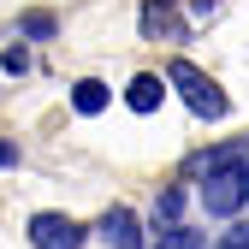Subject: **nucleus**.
Wrapping results in <instances>:
<instances>
[{
  "mask_svg": "<svg viewBox=\"0 0 249 249\" xmlns=\"http://www.w3.org/2000/svg\"><path fill=\"white\" fill-rule=\"evenodd\" d=\"M166 83L178 89V95H184V107H190L196 119H226V89L220 83H213L202 66H190V59H172V66H166Z\"/></svg>",
  "mask_w": 249,
  "mask_h": 249,
  "instance_id": "f257e3e1",
  "label": "nucleus"
},
{
  "mask_svg": "<svg viewBox=\"0 0 249 249\" xmlns=\"http://www.w3.org/2000/svg\"><path fill=\"white\" fill-rule=\"evenodd\" d=\"M83 226L71 213H30V243L36 249H83Z\"/></svg>",
  "mask_w": 249,
  "mask_h": 249,
  "instance_id": "f03ea898",
  "label": "nucleus"
},
{
  "mask_svg": "<svg viewBox=\"0 0 249 249\" xmlns=\"http://www.w3.org/2000/svg\"><path fill=\"white\" fill-rule=\"evenodd\" d=\"M249 202V184H243V166L237 172H213L208 184H202V208L213 213V220H226V213H237Z\"/></svg>",
  "mask_w": 249,
  "mask_h": 249,
  "instance_id": "7ed1b4c3",
  "label": "nucleus"
},
{
  "mask_svg": "<svg viewBox=\"0 0 249 249\" xmlns=\"http://www.w3.org/2000/svg\"><path fill=\"white\" fill-rule=\"evenodd\" d=\"M237 166H249V142H226V148H202V154H190V160H184V172H190V178H213V172H237Z\"/></svg>",
  "mask_w": 249,
  "mask_h": 249,
  "instance_id": "20e7f679",
  "label": "nucleus"
},
{
  "mask_svg": "<svg viewBox=\"0 0 249 249\" xmlns=\"http://www.w3.org/2000/svg\"><path fill=\"white\" fill-rule=\"evenodd\" d=\"M142 36L148 42H184V18L172 0H148L142 6Z\"/></svg>",
  "mask_w": 249,
  "mask_h": 249,
  "instance_id": "39448f33",
  "label": "nucleus"
},
{
  "mask_svg": "<svg viewBox=\"0 0 249 249\" xmlns=\"http://www.w3.org/2000/svg\"><path fill=\"white\" fill-rule=\"evenodd\" d=\"M95 237H101L107 249H137V243H142L137 213H131V208H107V213H101V226H95Z\"/></svg>",
  "mask_w": 249,
  "mask_h": 249,
  "instance_id": "423d86ee",
  "label": "nucleus"
},
{
  "mask_svg": "<svg viewBox=\"0 0 249 249\" xmlns=\"http://www.w3.org/2000/svg\"><path fill=\"white\" fill-rule=\"evenodd\" d=\"M166 89H172L166 77H154V71H137L131 83H124V107H131V113H154Z\"/></svg>",
  "mask_w": 249,
  "mask_h": 249,
  "instance_id": "0eeeda50",
  "label": "nucleus"
},
{
  "mask_svg": "<svg viewBox=\"0 0 249 249\" xmlns=\"http://www.w3.org/2000/svg\"><path fill=\"white\" fill-rule=\"evenodd\" d=\"M107 101H113V95H107V83H101V77H77V83H71V107H77L83 119H95Z\"/></svg>",
  "mask_w": 249,
  "mask_h": 249,
  "instance_id": "6e6552de",
  "label": "nucleus"
},
{
  "mask_svg": "<svg viewBox=\"0 0 249 249\" xmlns=\"http://www.w3.org/2000/svg\"><path fill=\"white\" fill-rule=\"evenodd\" d=\"M184 202H190V190H184V184H166V190H160V202H154V220L172 231V226H178V213H184Z\"/></svg>",
  "mask_w": 249,
  "mask_h": 249,
  "instance_id": "1a4fd4ad",
  "label": "nucleus"
},
{
  "mask_svg": "<svg viewBox=\"0 0 249 249\" xmlns=\"http://www.w3.org/2000/svg\"><path fill=\"white\" fill-rule=\"evenodd\" d=\"M154 249H208V243H202V231L172 226V231H160V243H154Z\"/></svg>",
  "mask_w": 249,
  "mask_h": 249,
  "instance_id": "9d476101",
  "label": "nucleus"
},
{
  "mask_svg": "<svg viewBox=\"0 0 249 249\" xmlns=\"http://www.w3.org/2000/svg\"><path fill=\"white\" fill-rule=\"evenodd\" d=\"M24 36H53V12H24Z\"/></svg>",
  "mask_w": 249,
  "mask_h": 249,
  "instance_id": "9b49d317",
  "label": "nucleus"
},
{
  "mask_svg": "<svg viewBox=\"0 0 249 249\" xmlns=\"http://www.w3.org/2000/svg\"><path fill=\"white\" fill-rule=\"evenodd\" d=\"M6 71H30V53H24V48H18V42H12V48H6Z\"/></svg>",
  "mask_w": 249,
  "mask_h": 249,
  "instance_id": "f8f14e48",
  "label": "nucleus"
},
{
  "mask_svg": "<svg viewBox=\"0 0 249 249\" xmlns=\"http://www.w3.org/2000/svg\"><path fill=\"white\" fill-rule=\"evenodd\" d=\"M0 166H18V142H6V137H0Z\"/></svg>",
  "mask_w": 249,
  "mask_h": 249,
  "instance_id": "ddd939ff",
  "label": "nucleus"
},
{
  "mask_svg": "<svg viewBox=\"0 0 249 249\" xmlns=\"http://www.w3.org/2000/svg\"><path fill=\"white\" fill-rule=\"evenodd\" d=\"M220 249H249V231H231V237H226Z\"/></svg>",
  "mask_w": 249,
  "mask_h": 249,
  "instance_id": "4468645a",
  "label": "nucleus"
},
{
  "mask_svg": "<svg viewBox=\"0 0 249 249\" xmlns=\"http://www.w3.org/2000/svg\"><path fill=\"white\" fill-rule=\"evenodd\" d=\"M243 184H249V166H243Z\"/></svg>",
  "mask_w": 249,
  "mask_h": 249,
  "instance_id": "2eb2a0df",
  "label": "nucleus"
}]
</instances>
